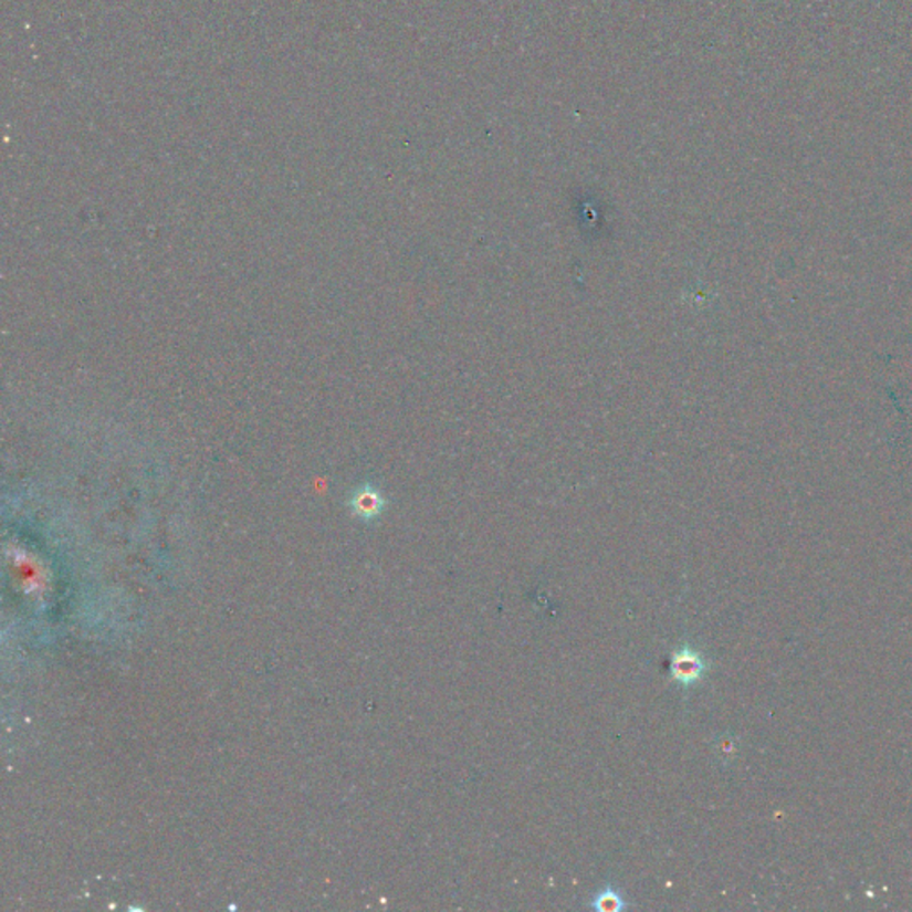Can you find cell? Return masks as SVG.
Listing matches in <instances>:
<instances>
[{
    "mask_svg": "<svg viewBox=\"0 0 912 912\" xmlns=\"http://www.w3.org/2000/svg\"><path fill=\"white\" fill-rule=\"evenodd\" d=\"M588 908L597 912H622L629 909V902L619 885L606 882L601 890L591 897Z\"/></svg>",
    "mask_w": 912,
    "mask_h": 912,
    "instance_id": "cell-3",
    "label": "cell"
},
{
    "mask_svg": "<svg viewBox=\"0 0 912 912\" xmlns=\"http://www.w3.org/2000/svg\"><path fill=\"white\" fill-rule=\"evenodd\" d=\"M715 747L716 754H719L720 757H730V759H733L734 754H736V740L730 736V734H727V736H720L715 742Z\"/></svg>",
    "mask_w": 912,
    "mask_h": 912,
    "instance_id": "cell-4",
    "label": "cell"
},
{
    "mask_svg": "<svg viewBox=\"0 0 912 912\" xmlns=\"http://www.w3.org/2000/svg\"><path fill=\"white\" fill-rule=\"evenodd\" d=\"M710 661L692 642H681L670 654L669 678L688 692L706 679Z\"/></svg>",
    "mask_w": 912,
    "mask_h": 912,
    "instance_id": "cell-1",
    "label": "cell"
},
{
    "mask_svg": "<svg viewBox=\"0 0 912 912\" xmlns=\"http://www.w3.org/2000/svg\"><path fill=\"white\" fill-rule=\"evenodd\" d=\"M384 506H386V501L381 497L380 492L375 491L371 486L358 489L352 501H349V509L354 512L355 517L366 521V523H371L375 518L380 517Z\"/></svg>",
    "mask_w": 912,
    "mask_h": 912,
    "instance_id": "cell-2",
    "label": "cell"
}]
</instances>
